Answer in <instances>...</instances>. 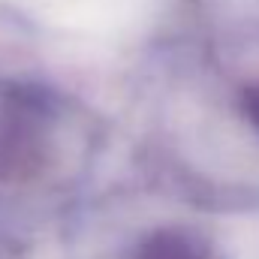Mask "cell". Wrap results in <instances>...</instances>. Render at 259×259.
Wrapping results in <instances>:
<instances>
[{"label": "cell", "instance_id": "obj_1", "mask_svg": "<svg viewBox=\"0 0 259 259\" xmlns=\"http://www.w3.org/2000/svg\"><path fill=\"white\" fill-rule=\"evenodd\" d=\"M136 259H208V250L184 232H157L139 247Z\"/></svg>", "mask_w": 259, "mask_h": 259}, {"label": "cell", "instance_id": "obj_2", "mask_svg": "<svg viewBox=\"0 0 259 259\" xmlns=\"http://www.w3.org/2000/svg\"><path fill=\"white\" fill-rule=\"evenodd\" d=\"M244 112H247V118L259 127V84L253 91H247V97H244Z\"/></svg>", "mask_w": 259, "mask_h": 259}]
</instances>
